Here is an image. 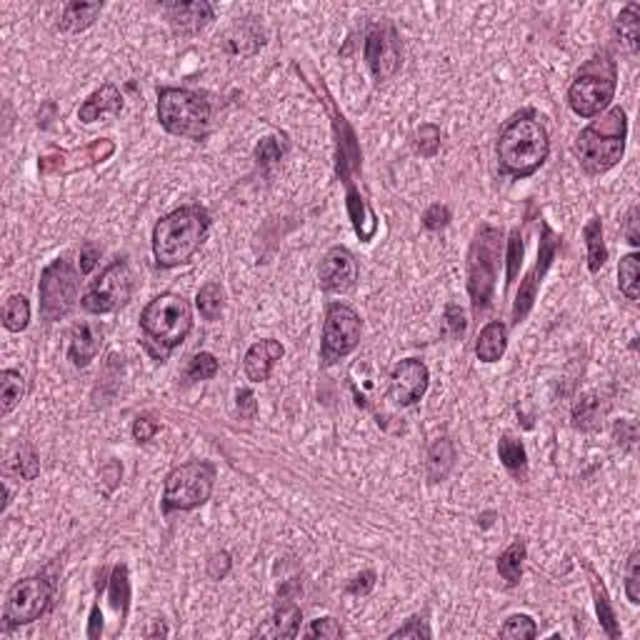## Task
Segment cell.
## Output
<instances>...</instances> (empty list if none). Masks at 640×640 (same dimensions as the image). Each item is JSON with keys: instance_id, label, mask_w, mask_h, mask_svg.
Returning <instances> with one entry per match:
<instances>
[{"instance_id": "obj_26", "label": "cell", "mask_w": 640, "mask_h": 640, "mask_svg": "<svg viewBox=\"0 0 640 640\" xmlns=\"http://www.w3.org/2000/svg\"><path fill=\"white\" fill-rule=\"evenodd\" d=\"M615 38L628 56L640 51V3H628L615 20Z\"/></svg>"}, {"instance_id": "obj_22", "label": "cell", "mask_w": 640, "mask_h": 640, "mask_svg": "<svg viewBox=\"0 0 640 640\" xmlns=\"http://www.w3.org/2000/svg\"><path fill=\"white\" fill-rule=\"evenodd\" d=\"M121 111H123V96H121V90L113 83H105L100 85L96 93L88 96V100H85L83 105H81V111H78V118H81L83 123H96L100 118L118 115Z\"/></svg>"}, {"instance_id": "obj_13", "label": "cell", "mask_w": 640, "mask_h": 640, "mask_svg": "<svg viewBox=\"0 0 640 640\" xmlns=\"http://www.w3.org/2000/svg\"><path fill=\"white\" fill-rule=\"evenodd\" d=\"M133 293V276L126 261H113L100 276H98L90 288L81 298V306L93 316H105L118 308H123L130 300Z\"/></svg>"}, {"instance_id": "obj_51", "label": "cell", "mask_w": 640, "mask_h": 640, "mask_svg": "<svg viewBox=\"0 0 640 640\" xmlns=\"http://www.w3.org/2000/svg\"><path fill=\"white\" fill-rule=\"evenodd\" d=\"M446 325L453 338H463L465 328H468V320H465V313H463V308L458 303H450L446 308Z\"/></svg>"}, {"instance_id": "obj_59", "label": "cell", "mask_w": 640, "mask_h": 640, "mask_svg": "<svg viewBox=\"0 0 640 640\" xmlns=\"http://www.w3.org/2000/svg\"><path fill=\"white\" fill-rule=\"evenodd\" d=\"M148 636H151V638H153V636H168V628L163 626L160 620H155V628L148 633Z\"/></svg>"}, {"instance_id": "obj_29", "label": "cell", "mask_w": 640, "mask_h": 640, "mask_svg": "<svg viewBox=\"0 0 640 640\" xmlns=\"http://www.w3.org/2000/svg\"><path fill=\"white\" fill-rule=\"evenodd\" d=\"M498 456H501L503 465L508 468V473L513 475L518 483L528 480V456H526V448L518 438L503 435L501 443H498Z\"/></svg>"}, {"instance_id": "obj_48", "label": "cell", "mask_w": 640, "mask_h": 640, "mask_svg": "<svg viewBox=\"0 0 640 640\" xmlns=\"http://www.w3.org/2000/svg\"><path fill=\"white\" fill-rule=\"evenodd\" d=\"M450 223V208L443 206V203H433L431 208L423 213V225L428 230H441Z\"/></svg>"}, {"instance_id": "obj_50", "label": "cell", "mask_w": 640, "mask_h": 640, "mask_svg": "<svg viewBox=\"0 0 640 640\" xmlns=\"http://www.w3.org/2000/svg\"><path fill=\"white\" fill-rule=\"evenodd\" d=\"M230 566H233V560H230V553H225V550H218V553H213L208 558V578L210 581H223L225 575L230 573Z\"/></svg>"}, {"instance_id": "obj_43", "label": "cell", "mask_w": 640, "mask_h": 640, "mask_svg": "<svg viewBox=\"0 0 640 640\" xmlns=\"http://www.w3.org/2000/svg\"><path fill=\"white\" fill-rule=\"evenodd\" d=\"M416 151L423 158H433L441 151V128L433 123H423L416 130Z\"/></svg>"}, {"instance_id": "obj_35", "label": "cell", "mask_w": 640, "mask_h": 640, "mask_svg": "<svg viewBox=\"0 0 640 640\" xmlns=\"http://www.w3.org/2000/svg\"><path fill=\"white\" fill-rule=\"evenodd\" d=\"M26 395V378L18 371H3L0 373V413L8 416L18 408V403Z\"/></svg>"}, {"instance_id": "obj_24", "label": "cell", "mask_w": 640, "mask_h": 640, "mask_svg": "<svg viewBox=\"0 0 640 640\" xmlns=\"http://www.w3.org/2000/svg\"><path fill=\"white\" fill-rule=\"evenodd\" d=\"M508 348V325L503 320H490L475 340V355L483 363H498Z\"/></svg>"}, {"instance_id": "obj_47", "label": "cell", "mask_w": 640, "mask_h": 640, "mask_svg": "<svg viewBox=\"0 0 640 640\" xmlns=\"http://www.w3.org/2000/svg\"><path fill=\"white\" fill-rule=\"evenodd\" d=\"M306 636L308 638L335 640L343 636V628H340V623L335 618H318V620H313V626L308 628Z\"/></svg>"}, {"instance_id": "obj_6", "label": "cell", "mask_w": 640, "mask_h": 640, "mask_svg": "<svg viewBox=\"0 0 640 640\" xmlns=\"http://www.w3.org/2000/svg\"><path fill=\"white\" fill-rule=\"evenodd\" d=\"M503 255V230L496 225L483 223L475 233L468 253V293L473 303L475 318L486 313L493 300L496 280H498V268H501Z\"/></svg>"}, {"instance_id": "obj_17", "label": "cell", "mask_w": 640, "mask_h": 640, "mask_svg": "<svg viewBox=\"0 0 640 640\" xmlns=\"http://www.w3.org/2000/svg\"><path fill=\"white\" fill-rule=\"evenodd\" d=\"M428 380H431V373H428L425 363L418 358H405L390 373V398L401 408L416 405L425 395Z\"/></svg>"}, {"instance_id": "obj_33", "label": "cell", "mask_w": 640, "mask_h": 640, "mask_svg": "<svg viewBox=\"0 0 640 640\" xmlns=\"http://www.w3.org/2000/svg\"><path fill=\"white\" fill-rule=\"evenodd\" d=\"M528 556V545L526 541H513V543L508 545L505 550L501 553L498 558V573H501V578L505 581L508 585H518L520 583V578H523V560Z\"/></svg>"}, {"instance_id": "obj_15", "label": "cell", "mask_w": 640, "mask_h": 640, "mask_svg": "<svg viewBox=\"0 0 640 640\" xmlns=\"http://www.w3.org/2000/svg\"><path fill=\"white\" fill-rule=\"evenodd\" d=\"M363 58H365V63H368L378 85L390 81L398 73V68H401V38H398V30L390 20H380L368 30Z\"/></svg>"}, {"instance_id": "obj_20", "label": "cell", "mask_w": 640, "mask_h": 640, "mask_svg": "<svg viewBox=\"0 0 640 640\" xmlns=\"http://www.w3.org/2000/svg\"><path fill=\"white\" fill-rule=\"evenodd\" d=\"M285 355V348L280 346L278 340L273 338H265V340H258L255 346H251V350L246 353V361H243V368H246V376L251 383H263L270 378L276 363Z\"/></svg>"}, {"instance_id": "obj_21", "label": "cell", "mask_w": 640, "mask_h": 640, "mask_svg": "<svg viewBox=\"0 0 640 640\" xmlns=\"http://www.w3.org/2000/svg\"><path fill=\"white\" fill-rule=\"evenodd\" d=\"M100 348H103V328L98 323L83 320L73 328L68 348V358L73 361V365L85 368L100 353Z\"/></svg>"}, {"instance_id": "obj_53", "label": "cell", "mask_w": 640, "mask_h": 640, "mask_svg": "<svg viewBox=\"0 0 640 640\" xmlns=\"http://www.w3.org/2000/svg\"><path fill=\"white\" fill-rule=\"evenodd\" d=\"M376 585V573L373 571H363L361 575H355L348 585L350 596H368Z\"/></svg>"}, {"instance_id": "obj_31", "label": "cell", "mask_w": 640, "mask_h": 640, "mask_svg": "<svg viewBox=\"0 0 640 640\" xmlns=\"http://www.w3.org/2000/svg\"><path fill=\"white\" fill-rule=\"evenodd\" d=\"M5 471L15 473L23 480H33L35 475L41 473V460H38L35 448L30 443H18L5 458Z\"/></svg>"}, {"instance_id": "obj_52", "label": "cell", "mask_w": 640, "mask_h": 640, "mask_svg": "<svg viewBox=\"0 0 640 640\" xmlns=\"http://www.w3.org/2000/svg\"><path fill=\"white\" fill-rule=\"evenodd\" d=\"M615 441H618V446L623 448L636 446V441H638V428H636V423H633V420H620V423L615 425Z\"/></svg>"}, {"instance_id": "obj_32", "label": "cell", "mask_w": 640, "mask_h": 640, "mask_svg": "<svg viewBox=\"0 0 640 640\" xmlns=\"http://www.w3.org/2000/svg\"><path fill=\"white\" fill-rule=\"evenodd\" d=\"M108 596H111V605L121 615V626H123V620L128 618V608H130V578H128L126 563L113 566L111 581H108Z\"/></svg>"}, {"instance_id": "obj_37", "label": "cell", "mask_w": 640, "mask_h": 640, "mask_svg": "<svg viewBox=\"0 0 640 640\" xmlns=\"http://www.w3.org/2000/svg\"><path fill=\"white\" fill-rule=\"evenodd\" d=\"M30 323V303L26 295H11L3 306V325L11 331V333H20L26 331Z\"/></svg>"}, {"instance_id": "obj_55", "label": "cell", "mask_w": 640, "mask_h": 640, "mask_svg": "<svg viewBox=\"0 0 640 640\" xmlns=\"http://www.w3.org/2000/svg\"><path fill=\"white\" fill-rule=\"evenodd\" d=\"M98 261H100V248H98L93 240L83 243V248H81V273L88 276L98 265Z\"/></svg>"}, {"instance_id": "obj_34", "label": "cell", "mask_w": 640, "mask_h": 640, "mask_svg": "<svg viewBox=\"0 0 640 640\" xmlns=\"http://www.w3.org/2000/svg\"><path fill=\"white\" fill-rule=\"evenodd\" d=\"M585 248H588V268L590 273H598L600 268L608 261V248H605V240H603V223L600 218H590L588 225L583 228Z\"/></svg>"}, {"instance_id": "obj_54", "label": "cell", "mask_w": 640, "mask_h": 640, "mask_svg": "<svg viewBox=\"0 0 640 640\" xmlns=\"http://www.w3.org/2000/svg\"><path fill=\"white\" fill-rule=\"evenodd\" d=\"M121 478H123V465H121L118 460H111V463H105V465L100 468V480L105 483L108 493L115 490V486L121 483Z\"/></svg>"}, {"instance_id": "obj_40", "label": "cell", "mask_w": 640, "mask_h": 640, "mask_svg": "<svg viewBox=\"0 0 640 640\" xmlns=\"http://www.w3.org/2000/svg\"><path fill=\"white\" fill-rule=\"evenodd\" d=\"M218 373V361L213 353H195L188 361L185 371H183V380L185 383H198V380H210Z\"/></svg>"}, {"instance_id": "obj_49", "label": "cell", "mask_w": 640, "mask_h": 640, "mask_svg": "<svg viewBox=\"0 0 640 640\" xmlns=\"http://www.w3.org/2000/svg\"><path fill=\"white\" fill-rule=\"evenodd\" d=\"M158 431H160V423H158L153 416H138L133 420V438H136L138 443L153 441V435Z\"/></svg>"}, {"instance_id": "obj_4", "label": "cell", "mask_w": 640, "mask_h": 640, "mask_svg": "<svg viewBox=\"0 0 640 640\" xmlns=\"http://www.w3.org/2000/svg\"><path fill=\"white\" fill-rule=\"evenodd\" d=\"M143 346L155 361H166L170 350L178 348L193 328V308L178 293H163L153 298L140 313Z\"/></svg>"}, {"instance_id": "obj_5", "label": "cell", "mask_w": 640, "mask_h": 640, "mask_svg": "<svg viewBox=\"0 0 640 640\" xmlns=\"http://www.w3.org/2000/svg\"><path fill=\"white\" fill-rule=\"evenodd\" d=\"M628 138V115L620 105H615L598 121L581 130L575 140V153L581 158V166L588 176L608 173L613 166L620 163L626 153Z\"/></svg>"}, {"instance_id": "obj_38", "label": "cell", "mask_w": 640, "mask_h": 640, "mask_svg": "<svg viewBox=\"0 0 640 640\" xmlns=\"http://www.w3.org/2000/svg\"><path fill=\"white\" fill-rule=\"evenodd\" d=\"M195 306H198L200 316L206 320L221 318V313H223V306H225V295H223V288H221V283H215V280L206 283V285L198 291Z\"/></svg>"}, {"instance_id": "obj_10", "label": "cell", "mask_w": 640, "mask_h": 640, "mask_svg": "<svg viewBox=\"0 0 640 640\" xmlns=\"http://www.w3.org/2000/svg\"><path fill=\"white\" fill-rule=\"evenodd\" d=\"M53 593H56V585L45 575H30L18 581L5 598V611H3L5 628L28 626L33 620H38L41 615L51 611Z\"/></svg>"}, {"instance_id": "obj_58", "label": "cell", "mask_w": 640, "mask_h": 640, "mask_svg": "<svg viewBox=\"0 0 640 640\" xmlns=\"http://www.w3.org/2000/svg\"><path fill=\"white\" fill-rule=\"evenodd\" d=\"M100 633H103V613H100V605L96 603L90 608V618H88V638H100Z\"/></svg>"}, {"instance_id": "obj_28", "label": "cell", "mask_w": 640, "mask_h": 640, "mask_svg": "<svg viewBox=\"0 0 640 640\" xmlns=\"http://www.w3.org/2000/svg\"><path fill=\"white\" fill-rule=\"evenodd\" d=\"M300 608L293 598H288L285 593H280L278 605L273 613V620H270V636H278V638H295L298 636V628H300Z\"/></svg>"}, {"instance_id": "obj_41", "label": "cell", "mask_w": 640, "mask_h": 640, "mask_svg": "<svg viewBox=\"0 0 640 640\" xmlns=\"http://www.w3.org/2000/svg\"><path fill=\"white\" fill-rule=\"evenodd\" d=\"M523 255H526V246H523V236H520V228L511 230L508 238V246H505V261H508V285H513L515 276L523 265Z\"/></svg>"}, {"instance_id": "obj_27", "label": "cell", "mask_w": 640, "mask_h": 640, "mask_svg": "<svg viewBox=\"0 0 640 640\" xmlns=\"http://www.w3.org/2000/svg\"><path fill=\"white\" fill-rule=\"evenodd\" d=\"M605 413H608V403L600 395L588 393V395H583L578 403L573 405V425L585 433L598 431L600 425H603V420H605Z\"/></svg>"}, {"instance_id": "obj_30", "label": "cell", "mask_w": 640, "mask_h": 640, "mask_svg": "<svg viewBox=\"0 0 640 640\" xmlns=\"http://www.w3.org/2000/svg\"><path fill=\"white\" fill-rule=\"evenodd\" d=\"M100 11H103V3H66L60 15V28L68 33H81L96 23Z\"/></svg>"}, {"instance_id": "obj_7", "label": "cell", "mask_w": 640, "mask_h": 640, "mask_svg": "<svg viewBox=\"0 0 640 640\" xmlns=\"http://www.w3.org/2000/svg\"><path fill=\"white\" fill-rule=\"evenodd\" d=\"M210 103L203 93L188 88L158 90V121L168 133L191 140H206L210 133Z\"/></svg>"}, {"instance_id": "obj_9", "label": "cell", "mask_w": 640, "mask_h": 640, "mask_svg": "<svg viewBox=\"0 0 640 640\" xmlns=\"http://www.w3.org/2000/svg\"><path fill=\"white\" fill-rule=\"evenodd\" d=\"M215 483V468L206 460H193L173 468L166 475L163 488V513L176 511H193L208 501Z\"/></svg>"}, {"instance_id": "obj_25", "label": "cell", "mask_w": 640, "mask_h": 640, "mask_svg": "<svg viewBox=\"0 0 640 640\" xmlns=\"http://www.w3.org/2000/svg\"><path fill=\"white\" fill-rule=\"evenodd\" d=\"M456 465V448L450 438H438L433 441L428 448V456H425V473L431 483H441L446 480L450 471Z\"/></svg>"}, {"instance_id": "obj_56", "label": "cell", "mask_w": 640, "mask_h": 640, "mask_svg": "<svg viewBox=\"0 0 640 640\" xmlns=\"http://www.w3.org/2000/svg\"><path fill=\"white\" fill-rule=\"evenodd\" d=\"M255 410H258V403H255V395H253V390H248V388L238 390V413H240V418L253 420V418H255Z\"/></svg>"}, {"instance_id": "obj_2", "label": "cell", "mask_w": 640, "mask_h": 640, "mask_svg": "<svg viewBox=\"0 0 640 640\" xmlns=\"http://www.w3.org/2000/svg\"><path fill=\"white\" fill-rule=\"evenodd\" d=\"M210 230V213L200 206H183L168 213L153 228V255L160 268H178L191 263L206 243Z\"/></svg>"}, {"instance_id": "obj_36", "label": "cell", "mask_w": 640, "mask_h": 640, "mask_svg": "<svg viewBox=\"0 0 640 640\" xmlns=\"http://www.w3.org/2000/svg\"><path fill=\"white\" fill-rule=\"evenodd\" d=\"M618 285L620 293L626 295L628 300H638L640 298V255L638 253H628L626 258H620L618 265Z\"/></svg>"}, {"instance_id": "obj_19", "label": "cell", "mask_w": 640, "mask_h": 640, "mask_svg": "<svg viewBox=\"0 0 640 640\" xmlns=\"http://www.w3.org/2000/svg\"><path fill=\"white\" fill-rule=\"evenodd\" d=\"M166 15L170 20V28L178 35H195L208 26L215 18V8L206 0H195V3H168Z\"/></svg>"}, {"instance_id": "obj_12", "label": "cell", "mask_w": 640, "mask_h": 640, "mask_svg": "<svg viewBox=\"0 0 640 640\" xmlns=\"http://www.w3.org/2000/svg\"><path fill=\"white\" fill-rule=\"evenodd\" d=\"M361 333L363 323L353 308L343 303H333L328 308L325 325H323V343H320L323 365H333L340 358L350 355L361 343Z\"/></svg>"}, {"instance_id": "obj_46", "label": "cell", "mask_w": 640, "mask_h": 640, "mask_svg": "<svg viewBox=\"0 0 640 640\" xmlns=\"http://www.w3.org/2000/svg\"><path fill=\"white\" fill-rule=\"evenodd\" d=\"M431 628H428V620L425 618H410L403 628H398V630H393L388 638L390 640H398V638H431Z\"/></svg>"}, {"instance_id": "obj_39", "label": "cell", "mask_w": 640, "mask_h": 640, "mask_svg": "<svg viewBox=\"0 0 640 640\" xmlns=\"http://www.w3.org/2000/svg\"><path fill=\"white\" fill-rule=\"evenodd\" d=\"M248 41H251L255 48H263V30H258V26H253V23H240V26L228 35L225 48H228L230 53H236V56H248V48H246Z\"/></svg>"}, {"instance_id": "obj_14", "label": "cell", "mask_w": 640, "mask_h": 640, "mask_svg": "<svg viewBox=\"0 0 640 640\" xmlns=\"http://www.w3.org/2000/svg\"><path fill=\"white\" fill-rule=\"evenodd\" d=\"M115 153V140L111 138H96L90 140L83 148H73V151H58L51 148L48 153L38 158V170L43 178L51 176H70L78 170H88V168L100 166L103 160H108Z\"/></svg>"}, {"instance_id": "obj_45", "label": "cell", "mask_w": 640, "mask_h": 640, "mask_svg": "<svg viewBox=\"0 0 640 640\" xmlns=\"http://www.w3.org/2000/svg\"><path fill=\"white\" fill-rule=\"evenodd\" d=\"M285 153V143L283 138H263L258 145H255V160L261 163V166H270V163H276L280 160Z\"/></svg>"}, {"instance_id": "obj_8", "label": "cell", "mask_w": 640, "mask_h": 640, "mask_svg": "<svg viewBox=\"0 0 640 640\" xmlns=\"http://www.w3.org/2000/svg\"><path fill=\"white\" fill-rule=\"evenodd\" d=\"M618 88V68L611 53L593 56L578 70L575 81L568 88V105L581 118H596L611 105Z\"/></svg>"}, {"instance_id": "obj_57", "label": "cell", "mask_w": 640, "mask_h": 640, "mask_svg": "<svg viewBox=\"0 0 640 640\" xmlns=\"http://www.w3.org/2000/svg\"><path fill=\"white\" fill-rule=\"evenodd\" d=\"M626 238H628V243H630L633 248H638V246H640V233H638V208H636V206H633V208H630V213H628Z\"/></svg>"}, {"instance_id": "obj_1", "label": "cell", "mask_w": 640, "mask_h": 640, "mask_svg": "<svg viewBox=\"0 0 640 640\" xmlns=\"http://www.w3.org/2000/svg\"><path fill=\"white\" fill-rule=\"evenodd\" d=\"M318 96L323 98L328 115H331V123H333V136H335V166H338V178L346 185V206H348V215L353 221V230L355 236L361 238L363 243L373 240L378 233V218L371 203L363 198L361 188H358V170H361V148H358V138L353 133V128L346 121V115L338 111L333 96L328 93L325 83L320 81V85L310 83Z\"/></svg>"}, {"instance_id": "obj_44", "label": "cell", "mask_w": 640, "mask_h": 640, "mask_svg": "<svg viewBox=\"0 0 640 640\" xmlns=\"http://www.w3.org/2000/svg\"><path fill=\"white\" fill-rule=\"evenodd\" d=\"M626 596L633 605L640 603V550H633V553L628 556Z\"/></svg>"}, {"instance_id": "obj_3", "label": "cell", "mask_w": 640, "mask_h": 640, "mask_svg": "<svg viewBox=\"0 0 640 640\" xmlns=\"http://www.w3.org/2000/svg\"><path fill=\"white\" fill-rule=\"evenodd\" d=\"M550 153V138L535 113H518L508 126L503 128L498 140V166L503 176L528 178L543 166Z\"/></svg>"}, {"instance_id": "obj_42", "label": "cell", "mask_w": 640, "mask_h": 640, "mask_svg": "<svg viewBox=\"0 0 640 640\" xmlns=\"http://www.w3.org/2000/svg\"><path fill=\"white\" fill-rule=\"evenodd\" d=\"M538 636V626L535 620L528 618V615H513L505 620V626L501 628V638H511V640H530Z\"/></svg>"}, {"instance_id": "obj_16", "label": "cell", "mask_w": 640, "mask_h": 640, "mask_svg": "<svg viewBox=\"0 0 640 640\" xmlns=\"http://www.w3.org/2000/svg\"><path fill=\"white\" fill-rule=\"evenodd\" d=\"M558 248H560V236H558L550 225L543 223V228H541V246H538V261H535V265H533V270H530L528 276L523 278L520 291L515 295L513 325H520L530 313V308H533L535 298H538V288H541V283H543L545 273L550 270V265L556 261Z\"/></svg>"}, {"instance_id": "obj_18", "label": "cell", "mask_w": 640, "mask_h": 640, "mask_svg": "<svg viewBox=\"0 0 640 640\" xmlns=\"http://www.w3.org/2000/svg\"><path fill=\"white\" fill-rule=\"evenodd\" d=\"M320 288L325 293H348L358 280V263L348 248H331L318 270Z\"/></svg>"}, {"instance_id": "obj_11", "label": "cell", "mask_w": 640, "mask_h": 640, "mask_svg": "<svg viewBox=\"0 0 640 640\" xmlns=\"http://www.w3.org/2000/svg\"><path fill=\"white\" fill-rule=\"evenodd\" d=\"M41 295V316L48 323L66 318L78 303V273L73 270L68 261H53L45 265L38 283Z\"/></svg>"}, {"instance_id": "obj_23", "label": "cell", "mask_w": 640, "mask_h": 640, "mask_svg": "<svg viewBox=\"0 0 640 640\" xmlns=\"http://www.w3.org/2000/svg\"><path fill=\"white\" fill-rule=\"evenodd\" d=\"M583 568L588 573V581H590V593H593V600H596V613H598V620L605 636L608 638H620V626H618V618H615V611H613L611 598H608V590H605V583L600 581V575L596 573V568L590 563L583 560Z\"/></svg>"}]
</instances>
